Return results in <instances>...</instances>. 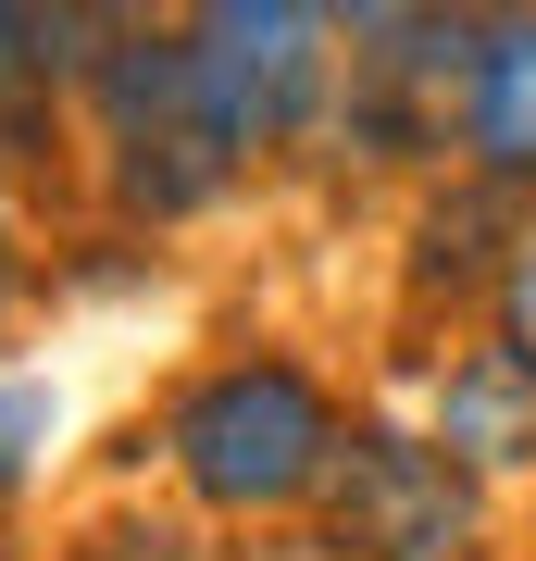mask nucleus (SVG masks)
<instances>
[{
    "mask_svg": "<svg viewBox=\"0 0 536 561\" xmlns=\"http://www.w3.org/2000/svg\"><path fill=\"white\" fill-rule=\"evenodd\" d=\"M499 350H512V362H536V225H524V250H512V275H499Z\"/></svg>",
    "mask_w": 536,
    "mask_h": 561,
    "instance_id": "1a4fd4ad",
    "label": "nucleus"
},
{
    "mask_svg": "<svg viewBox=\"0 0 536 561\" xmlns=\"http://www.w3.org/2000/svg\"><path fill=\"white\" fill-rule=\"evenodd\" d=\"M88 125H100L113 213H138V225H187V213H213L225 187L250 175V162L225 150V125L199 113L187 25H138L125 13V38L100 50V76H88Z\"/></svg>",
    "mask_w": 536,
    "mask_h": 561,
    "instance_id": "f03ea898",
    "label": "nucleus"
},
{
    "mask_svg": "<svg viewBox=\"0 0 536 561\" xmlns=\"http://www.w3.org/2000/svg\"><path fill=\"white\" fill-rule=\"evenodd\" d=\"M76 561H213V549H199L187 524H100Z\"/></svg>",
    "mask_w": 536,
    "mask_h": 561,
    "instance_id": "6e6552de",
    "label": "nucleus"
},
{
    "mask_svg": "<svg viewBox=\"0 0 536 561\" xmlns=\"http://www.w3.org/2000/svg\"><path fill=\"white\" fill-rule=\"evenodd\" d=\"M338 13H312V0H199L187 13V76H199V113L225 125V150L262 162L287 138H312L324 113H338Z\"/></svg>",
    "mask_w": 536,
    "mask_h": 561,
    "instance_id": "7ed1b4c3",
    "label": "nucleus"
},
{
    "mask_svg": "<svg viewBox=\"0 0 536 561\" xmlns=\"http://www.w3.org/2000/svg\"><path fill=\"white\" fill-rule=\"evenodd\" d=\"M162 449H175L187 500H213V512H299V500H324L350 424L299 362H213L175 400Z\"/></svg>",
    "mask_w": 536,
    "mask_h": 561,
    "instance_id": "f257e3e1",
    "label": "nucleus"
},
{
    "mask_svg": "<svg viewBox=\"0 0 536 561\" xmlns=\"http://www.w3.org/2000/svg\"><path fill=\"white\" fill-rule=\"evenodd\" d=\"M424 437H437L461 474H536V362H512V350H461L449 375H437V412H424Z\"/></svg>",
    "mask_w": 536,
    "mask_h": 561,
    "instance_id": "423d86ee",
    "label": "nucleus"
},
{
    "mask_svg": "<svg viewBox=\"0 0 536 561\" xmlns=\"http://www.w3.org/2000/svg\"><path fill=\"white\" fill-rule=\"evenodd\" d=\"M0 287H13V201H0Z\"/></svg>",
    "mask_w": 536,
    "mask_h": 561,
    "instance_id": "9d476101",
    "label": "nucleus"
},
{
    "mask_svg": "<svg viewBox=\"0 0 536 561\" xmlns=\"http://www.w3.org/2000/svg\"><path fill=\"white\" fill-rule=\"evenodd\" d=\"M125 38V13H38V0H0V162L50 125V101L100 76V50Z\"/></svg>",
    "mask_w": 536,
    "mask_h": 561,
    "instance_id": "39448f33",
    "label": "nucleus"
},
{
    "mask_svg": "<svg viewBox=\"0 0 536 561\" xmlns=\"http://www.w3.org/2000/svg\"><path fill=\"white\" fill-rule=\"evenodd\" d=\"M461 162H475L487 187H536V13H475Z\"/></svg>",
    "mask_w": 536,
    "mask_h": 561,
    "instance_id": "0eeeda50",
    "label": "nucleus"
},
{
    "mask_svg": "<svg viewBox=\"0 0 536 561\" xmlns=\"http://www.w3.org/2000/svg\"><path fill=\"white\" fill-rule=\"evenodd\" d=\"M324 549L338 561H475L487 486L424 424H350L338 474H324Z\"/></svg>",
    "mask_w": 536,
    "mask_h": 561,
    "instance_id": "20e7f679",
    "label": "nucleus"
}]
</instances>
